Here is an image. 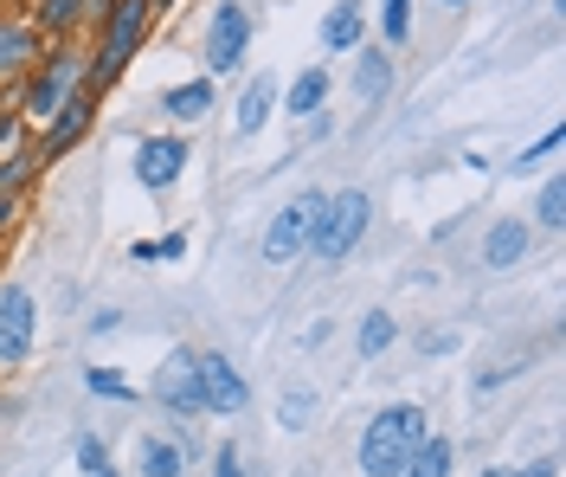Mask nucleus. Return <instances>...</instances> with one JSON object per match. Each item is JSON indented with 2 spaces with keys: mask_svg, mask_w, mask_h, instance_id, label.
I'll use <instances>...</instances> for the list:
<instances>
[{
  "mask_svg": "<svg viewBox=\"0 0 566 477\" xmlns=\"http://www.w3.org/2000/svg\"><path fill=\"white\" fill-rule=\"evenodd\" d=\"M483 477H528V471H515V465H490Z\"/></svg>",
  "mask_w": 566,
  "mask_h": 477,
  "instance_id": "4c0bfd02",
  "label": "nucleus"
},
{
  "mask_svg": "<svg viewBox=\"0 0 566 477\" xmlns=\"http://www.w3.org/2000/svg\"><path fill=\"white\" fill-rule=\"evenodd\" d=\"M424 433H431V419H424L419 401H387L367 426H360V445H354L360 477H399L406 471V458L419 452Z\"/></svg>",
  "mask_w": 566,
  "mask_h": 477,
  "instance_id": "f03ea898",
  "label": "nucleus"
},
{
  "mask_svg": "<svg viewBox=\"0 0 566 477\" xmlns=\"http://www.w3.org/2000/svg\"><path fill=\"white\" fill-rule=\"evenodd\" d=\"M251 52V7L245 0H219L207 20V77L239 72Z\"/></svg>",
  "mask_w": 566,
  "mask_h": 477,
  "instance_id": "0eeeda50",
  "label": "nucleus"
},
{
  "mask_svg": "<svg viewBox=\"0 0 566 477\" xmlns=\"http://www.w3.org/2000/svg\"><path fill=\"white\" fill-rule=\"evenodd\" d=\"M322 187H310V194H296V200H283L277 214H271V226H264V265H290V258H303V246H310V226H316L322 214Z\"/></svg>",
  "mask_w": 566,
  "mask_h": 477,
  "instance_id": "39448f33",
  "label": "nucleus"
},
{
  "mask_svg": "<svg viewBox=\"0 0 566 477\" xmlns=\"http://www.w3.org/2000/svg\"><path fill=\"white\" fill-rule=\"evenodd\" d=\"M187 471V445L180 439H142V452H136V477H180Z\"/></svg>",
  "mask_w": 566,
  "mask_h": 477,
  "instance_id": "aec40b11",
  "label": "nucleus"
},
{
  "mask_svg": "<svg viewBox=\"0 0 566 477\" xmlns=\"http://www.w3.org/2000/svg\"><path fill=\"white\" fill-rule=\"evenodd\" d=\"M528 477H560V465H554V458H541V465H528Z\"/></svg>",
  "mask_w": 566,
  "mask_h": 477,
  "instance_id": "e433bc0d",
  "label": "nucleus"
},
{
  "mask_svg": "<svg viewBox=\"0 0 566 477\" xmlns=\"http://www.w3.org/2000/svg\"><path fill=\"white\" fill-rule=\"evenodd\" d=\"M367 220H374V200L360 194V187H342V194H328L322 200L316 226H310V246L303 258H322V265H342V258L367 239Z\"/></svg>",
  "mask_w": 566,
  "mask_h": 477,
  "instance_id": "20e7f679",
  "label": "nucleus"
},
{
  "mask_svg": "<svg viewBox=\"0 0 566 477\" xmlns=\"http://www.w3.org/2000/svg\"><path fill=\"white\" fill-rule=\"evenodd\" d=\"M328 91H335V72L328 65H303V72L290 77V91H283V116H303L310 123L328 104Z\"/></svg>",
  "mask_w": 566,
  "mask_h": 477,
  "instance_id": "f3484780",
  "label": "nucleus"
},
{
  "mask_svg": "<svg viewBox=\"0 0 566 477\" xmlns=\"http://www.w3.org/2000/svg\"><path fill=\"white\" fill-rule=\"evenodd\" d=\"M419 349H424V355H451V349H458V335H451V330H438V335H424Z\"/></svg>",
  "mask_w": 566,
  "mask_h": 477,
  "instance_id": "72a5a7b5",
  "label": "nucleus"
},
{
  "mask_svg": "<svg viewBox=\"0 0 566 477\" xmlns=\"http://www.w3.org/2000/svg\"><path fill=\"white\" fill-rule=\"evenodd\" d=\"M271 111H277V77H271V72L245 77V91H239V111H232V129H239V136H258V129L271 123Z\"/></svg>",
  "mask_w": 566,
  "mask_h": 477,
  "instance_id": "dca6fc26",
  "label": "nucleus"
},
{
  "mask_svg": "<svg viewBox=\"0 0 566 477\" xmlns=\"http://www.w3.org/2000/svg\"><path fill=\"white\" fill-rule=\"evenodd\" d=\"M367 39V7L360 0H335L322 13V52H354Z\"/></svg>",
  "mask_w": 566,
  "mask_h": 477,
  "instance_id": "a211bd4d",
  "label": "nucleus"
},
{
  "mask_svg": "<svg viewBox=\"0 0 566 477\" xmlns=\"http://www.w3.org/2000/svg\"><path fill=\"white\" fill-rule=\"evenodd\" d=\"M148 27H155L148 0H104V13H97V45H91V91H97V97L129 72V59L142 52Z\"/></svg>",
  "mask_w": 566,
  "mask_h": 477,
  "instance_id": "7ed1b4c3",
  "label": "nucleus"
},
{
  "mask_svg": "<svg viewBox=\"0 0 566 477\" xmlns=\"http://www.w3.org/2000/svg\"><path fill=\"white\" fill-rule=\"evenodd\" d=\"M71 458H77V471H84V477L109 471V445L97 439V433H84V439H77V452H71Z\"/></svg>",
  "mask_w": 566,
  "mask_h": 477,
  "instance_id": "cd10ccee",
  "label": "nucleus"
},
{
  "mask_svg": "<svg viewBox=\"0 0 566 477\" xmlns=\"http://www.w3.org/2000/svg\"><path fill=\"white\" fill-rule=\"evenodd\" d=\"M534 226H541V232H560L566 226V182L560 175H547L541 194H534Z\"/></svg>",
  "mask_w": 566,
  "mask_h": 477,
  "instance_id": "393cba45",
  "label": "nucleus"
},
{
  "mask_svg": "<svg viewBox=\"0 0 566 477\" xmlns=\"http://www.w3.org/2000/svg\"><path fill=\"white\" fill-rule=\"evenodd\" d=\"M20 207H27V200H13V194H0V246L13 239V226H20Z\"/></svg>",
  "mask_w": 566,
  "mask_h": 477,
  "instance_id": "473e14b6",
  "label": "nucleus"
},
{
  "mask_svg": "<svg viewBox=\"0 0 566 477\" xmlns=\"http://www.w3.org/2000/svg\"><path fill=\"white\" fill-rule=\"evenodd\" d=\"M193 355L200 349H168L161 355V367H155V401L168 406V413H200V367H193Z\"/></svg>",
  "mask_w": 566,
  "mask_h": 477,
  "instance_id": "f8f14e48",
  "label": "nucleus"
},
{
  "mask_svg": "<svg viewBox=\"0 0 566 477\" xmlns=\"http://www.w3.org/2000/svg\"><path fill=\"white\" fill-rule=\"evenodd\" d=\"M77 91H91V52H84L77 39H65V45H45V59L20 77L13 111L27 116V129H45V123L77 97Z\"/></svg>",
  "mask_w": 566,
  "mask_h": 477,
  "instance_id": "f257e3e1",
  "label": "nucleus"
},
{
  "mask_svg": "<svg viewBox=\"0 0 566 477\" xmlns=\"http://www.w3.org/2000/svg\"><path fill=\"white\" fill-rule=\"evenodd\" d=\"M193 367H200V413H245L251 406V387H245V374L232 367V355L200 349Z\"/></svg>",
  "mask_w": 566,
  "mask_h": 477,
  "instance_id": "9d476101",
  "label": "nucleus"
},
{
  "mask_svg": "<svg viewBox=\"0 0 566 477\" xmlns=\"http://www.w3.org/2000/svg\"><path fill=\"white\" fill-rule=\"evenodd\" d=\"M33 143V129H27V116L13 111V104H0V155H7V148H27Z\"/></svg>",
  "mask_w": 566,
  "mask_h": 477,
  "instance_id": "c85d7f7f",
  "label": "nucleus"
},
{
  "mask_svg": "<svg viewBox=\"0 0 566 477\" xmlns=\"http://www.w3.org/2000/svg\"><path fill=\"white\" fill-rule=\"evenodd\" d=\"M84 387H91L97 401H136V387L123 381V367H104V362H91V367H84Z\"/></svg>",
  "mask_w": 566,
  "mask_h": 477,
  "instance_id": "a878e982",
  "label": "nucleus"
},
{
  "mask_svg": "<svg viewBox=\"0 0 566 477\" xmlns=\"http://www.w3.org/2000/svg\"><path fill=\"white\" fill-rule=\"evenodd\" d=\"M168 7H175V0H148V13H168Z\"/></svg>",
  "mask_w": 566,
  "mask_h": 477,
  "instance_id": "58836bf2",
  "label": "nucleus"
},
{
  "mask_svg": "<svg viewBox=\"0 0 566 477\" xmlns=\"http://www.w3.org/2000/svg\"><path fill=\"white\" fill-rule=\"evenodd\" d=\"M180 168H187V136L168 129V136H142L136 143V182L148 194H168L180 182Z\"/></svg>",
  "mask_w": 566,
  "mask_h": 477,
  "instance_id": "ddd939ff",
  "label": "nucleus"
},
{
  "mask_svg": "<svg viewBox=\"0 0 566 477\" xmlns=\"http://www.w3.org/2000/svg\"><path fill=\"white\" fill-rule=\"evenodd\" d=\"M20 13L33 20V33L45 39V45H65V39H77L84 27H97L104 0H27Z\"/></svg>",
  "mask_w": 566,
  "mask_h": 477,
  "instance_id": "9b49d317",
  "label": "nucleus"
},
{
  "mask_svg": "<svg viewBox=\"0 0 566 477\" xmlns=\"http://www.w3.org/2000/svg\"><path fill=\"white\" fill-rule=\"evenodd\" d=\"M0 7H20V0H0Z\"/></svg>",
  "mask_w": 566,
  "mask_h": 477,
  "instance_id": "a19ab883",
  "label": "nucleus"
},
{
  "mask_svg": "<svg viewBox=\"0 0 566 477\" xmlns=\"http://www.w3.org/2000/svg\"><path fill=\"white\" fill-rule=\"evenodd\" d=\"M212 477H245V458H239V445H219V452H212Z\"/></svg>",
  "mask_w": 566,
  "mask_h": 477,
  "instance_id": "2f4dec72",
  "label": "nucleus"
},
{
  "mask_svg": "<svg viewBox=\"0 0 566 477\" xmlns=\"http://www.w3.org/2000/svg\"><path fill=\"white\" fill-rule=\"evenodd\" d=\"M374 27H380V45H387V52H399V45H412V0H380Z\"/></svg>",
  "mask_w": 566,
  "mask_h": 477,
  "instance_id": "b1692460",
  "label": "nucleus"
},
{
  "mask_svg": "<svg viewBox=\"0 0 566 477\" xmlns=\"http://www.w3.org/2000/svg\"><path fill=\"white\" fill-rule=\"evenodd\" d=\"M180 252H187V239H180V232H168V239H155V258H168V265H175Z\"/></svg>",
  "mask_w": 566,
  "mask_h": 477,
  "instance_id": "f704fd0d",
  "label": "nucleus"
},
{
  "mask_svg": "<svg viewBox=\"0 0 566 477\" xmlns=\"http://www.w3.org/2000/svg\"><path fill=\"white\" fill-rule=\"evenodd\" d=\"M451 465H458V445L444 439V433H424L419 452L406 458V471L399 477H451Z\"/></svg>",
  "mask_w": 566,
  "mask_h": 477,
  "instance_id": "412c9836",
  "label": "nucleus"
},
{
  "mask_svg": "<svg viewBox=\"0 0 566 477\" xmlns=\"http://www.w3.org/2000/svg\"><path fill=\"white\" fill-rule=\"evenodd\" d=\"M522 367H528V355H522V362H495L490 374H476V394H495V387H502V381H515Z\"/></svg>",
  "mask_w": 566,
  "mask_h": 477,
  "instance_id": "7c9ffc66",
  "label": "nucleus"
},
{
  "mask_svg": "<svg viewBox=\"0 0 566 477\" xmlns=\"http://www.w3.org/2000/svg\"><path fill=\"white\" fill-rule=\"evenodd\" d=\"M392 342H399V323H392L387 310H367V317H360V330H354V349L374 362V355H387Z\"/></svg>",
  "mask_w": 566,
  "mask_h": 477,
  "instance_id": "5701e85b",
  "label": "nucleus"
},
{
  "mask_svg": "<svg viewBox=\"0 0 566 477\" xmlns=\"http://www.w3.org/2000/svg\"><path fill=\"white\" fill-rule=\"evenodd\" d=\"M97 104H104L97 91H77V97H71V104H65L59 116H52L45 129H33V155L45 162V168H59V162H65L71 148L84 143V136H91V123H97Z\"/></svg>",
  "mask_w": 566,
  "mask_h": 477,
  "instance_id": "6e6552de",
  "label": "nucleus"
},
{
  "mask_svg": "<svg viewBox=\"0 0 566 477\" xmlns=\"http://www.w3.org/2000/svg\"><path fill=\"white\" fill-rule=\"evenodd\" d=\"M212 97H219V91H212L207 72H200V77H180V84H168V91H161V116H168L175 129H187V123H207Z\"/></svg>",
  "mask_w": 566,
  "mask_h": 477,
  "instance_id": "4468645a",
  "label": "nucleus"
},
{
  "mask_svg": "<svg viewBox=\"0 0 566 477\" xmlns=\"http://www.w3.org/2000/svg\"><path fill=\"white\" fill-rule=\"evenodd\" d=\"M39 175H45V162L33 155V143H27V148H7V155H0V194L27 200V187H33Z\"/></svg>",
  "mask_w": 566,
  "mask_h": 477,
  "instance_id": "4be33fe9",
  "label": "nucleus"
},
{
  "mask_svg": "<svg viewBox=\"0 0 566 477\" xmlns=\"http://www.w3.org/2000/svg\"><path fill=\"white\" fill-rule=\"evenodd\" d=\"M316 419V394H283V406H277V426L283 433H303Z\"/></svg>",
  "mask_w": 566,
  "mask_h": 477,
  "instance_id": "bb28decb",
  "label": "nucleus"
},
{
  "mask_svg": "<svg viewBox=\"0 0 566 477\" xmlns=\"http://www.w3.org/2000/svg\"><path fill=\"white\" fill-rule=\"evenodd\" d=\"M560 143H566V129H560V123H554V129H547L541 143H528V148H522V155H515V168H534V162H547V155H560Z\"/></svg>",
  "mask_w": 566,
  "mask_h": 477,
  "instance_id": "c756f323",
  "label": "nucleus"
},
{
  "mask_svg": "<svg viewBox=\"0 0 566 477\" xmlns=\"http://www.w3.org/2000/svg\"><path fill=\"white\" fill-rule=\"evenodd\" d=\"M354 97L360 104H387L392 97V52L387 45H367L360 65H354Z\"/></svg>",
  "mask_w": 566,
  "mask_h": 477,
  "instance_id": "6ab92c4d",
  "label": "nucleus"
},
{
  "mask_svg": "<svg viewBox=\"0 0 566 477\" xmlns=\"http://www.w3.org/2000/svg\"><path fill=\"white\" fill-rule=\"evenodd\" d=\"M45 59V39L33 33V20L20 7H0V91H20V77Z\"/></svg>",
  "mask_w": 566,
  "mask_h": 477,
  "instance_id": "1a4fd4ad",
  "label": "nucleus"
},
{
  "mask_svg": "<svg viewBox=\"0 0 566 477\" xmlns=\"http://www.w3.org/2000/svg\"><path fill=\"white\" fill-rule=\"evenodd\" d=\"M39 342V303L20 278H0V374L20 367Z\"/></svg>",
  "mask_w": 566,
  "mask_h": 477,
  "instance_id": "423d86ee",
  "label": "nucleus"
},
{
  "mask_svg": "<svg viewBox=\"0 0 566 477\" xmlns=\"http://www.w3.org/2000/svg\"><path fill=\"white\" fill-rule=\"evenodd\" d=\"M116 323H123V310H97V317H91V330H97V335H109Z\"/></svg>",
  "mask_w": 566,
  "mask_h": 477,
  "instance_id": "c9c22d12",
  "label": "nucleus"
},
{
  "mask_svg": "<svg viewBox=\"0 0 566 477\" xmlns=\"http://www.w3.org/2000/svg\"><path fill=\"white\" fill-rule=\"evenodd\" d=\"M528 252H534V226L528 220H495L490 239H483V265H490V271H515Z\"/></svg>",
  "mask_w": 566,
  "mask_h": 477,
  "instance_id": "2eb2a0df",
  "label": "nucleus"
},
{
  "mask_svg": "<svg viewBox=\"0 0 566 477\" xmlns=\"http://www.w3.org/2000/svg\"><path fill=\"white\" fill-rule=\"evenodd\" d=\"M438 7H470V0H438Z\"/></svg>",
  "mask_w": 566,
  "mask_h": 477,
  "instance_id": "ea45409f",
  "label": "nucleus"
}]
</instances>
